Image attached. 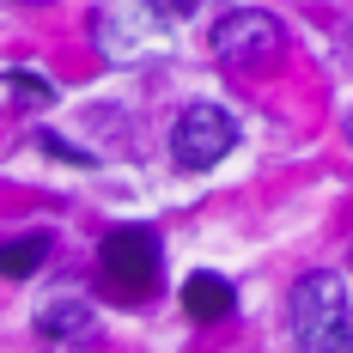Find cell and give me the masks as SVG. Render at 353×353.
<instances>
[{"label": "cell", "instance_id": "3", "mask_svg": "<svg viewBox=\"0 0 353 353\" xmlns=\"http://www.w3.org/2000/svg\"><path fill=\"white\" fill-rule=\"evenodd\" d=\"M232 146H238V122L219 104H189L171 128V159L183 171H213Z\"/></svg>", "mask_w": 353, "mask_h": 353}, {"label": "cell", "instance_id": "6", "mask_svg": "<svg viewBox=\"0 0 353 353\" xmlns=\"http://www.w3.org/2000/svg\"><path fill=\"white\" fill-rule=\"evenodd\" d=\"M232 305H238V292H232L225 274H208V268H201V274L183 281V311H189L195 323H225Z\"/></svg>", "mask_w": 353, "mask_h": 353}, {"label": "cell", "instance_id": "11", "mask_svg": "<svg viewBox=\"0 0 353 353\" xmlns=\"http://www.w3.org/2000/svg\"><path fill=\"white\" fill-rule=\"evenodd\" d=\"M347 134H353V122H347Z\"/></svg>", "mask_w": 353, "mask_h": 353}, {"label": "cell", "instance_id": "9", "mask_svg": "<svg viewBox=\"0 0 353 353\" xmlns=\"http://www.w3.org/2000/svg\"><path fill=\"white\" fill-rule=\"evenodd\" d=\"M311 353H353V311H347L341 323H335V329H329V335H323V341H317Z\"/></svg>", "mask_w": 353, "mask_h": 353}, {"label": "cell", "instance_id": "10", "mask_svg": "<svg viewBox=\"0 0 353 353\" xmlns=\"http://www.w3.org/2000/svg\"><path fill=\"white\" fill-rule=\"evenodd\" d=\"M37 146H43V152H55V159H68V165H98L92 152H79V146H68L61 134H37Z\"/></svg>", "mask_w": 353, "mask_h": 353}, {"label": "cell", "instance_id": "1", "mask_svg": "<svg viewBox=\"0 0 353 353\" xmlns=\"http://www.w3.org/2000/svg\"><path fill=\"white\" fill-rule=\"evenodd\" d=\"M98 268H104V281L122 292V299H146L152 286H159V268H165V256H159V232L152 225H116L98 250Z\"/></svg>", "mask_w": 353, "mask_h": 353}, {"label": "cell", "instance_id": "5", "mask_svg": "<svg viewBox=\"0 0 353 353\" xmlns=\"http://www.w3.org/2000/svg\"><path fill=\"white\" fill-rule=\"evenodd\" d=\"M98 335V311L85 305V299H49V305H37V341L55 353L68 347H85Z\"/></svg>", "mask_w": 353, "mask_h": 353}, {"label": "cell", "instance_id": "4", "mask_svg": "<svg viewBox=\"0 0 353 353\" xmlns=\"http://www.w3.org/2000/svg\"><path fill=\"white\" fill-rule=\"evenodd\" d=\"M281 43H286L281 19L262 12V6H232V12H219V25H213V55L232 61V68H262V61H274Z\"/></svg>", "mask_w": 353, "mask_h": 353}, {"label": "cell", "instance_id": "8", "mask_svg": "<svg viewBox=\"0 0 353 353\" xmlns=\"http://www.w3.org/2000/svg\"><path fill=\"white\" fill-rule=\"evenodd\" d=\"M6 85H12V92H19V98H31V104H55V85H49V79H37V73H25V68H12L6 73Z\"/></svg>", "mask_w": 353, "mask_h": 353}, {"label": "cell", "instance_id": "2", "mask_svg": "<svg viewBox=\"0 0 353 353\" xmlns=\"http://www.w3.org/2000/svg\"><path fill=\"white\" fill-rule=\"evenodd\" d=\"M347 311H353V299H347V281H341L335 268L305 274V281L292 286V299H286V317H292V335H299V347H305V353L317 347Z\"/></svg>", "mask_w": 353, "mask_h": 353}, {"label": "cell", "instance_id": "7", "mask_svg": "<svg viewBox=\"0 0 353 353\" xmlns=\"http://www.w3.org/2000/svg\"><path fill=\"white\" fill-rule=\"evenodd\" d=\"M49 256V232H25V238H6L0 244V274L6 281H31Z\"/></svg>", "mask_w": 353, "mask_h": 353}]
</instances>
